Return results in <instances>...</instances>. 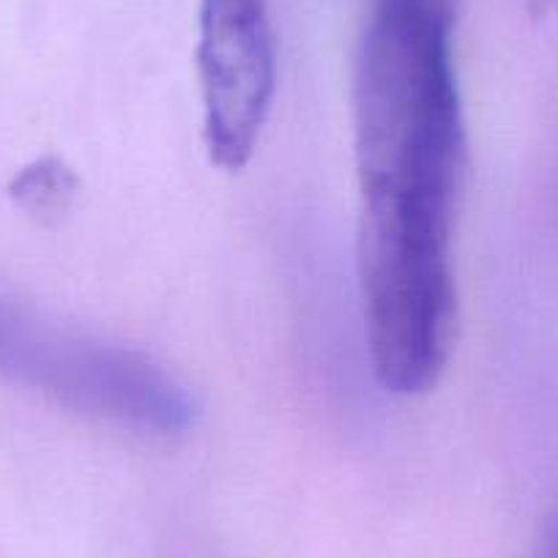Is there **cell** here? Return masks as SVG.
<instances>
[{
  "label": "cell",
  "instance_id": "obj_1",
  "mask_svg": "<svg viewBox=\"0 0 558 558\" xmlns=\"http://www.w3.org/2000/svg\"><path fill=\"white\" fill-rule=\"evenodd\" d=\"M454 0H375L356 56L359 244L452 246L463 173Z\"/></svg>",
  "mask_w": 558,
  "mask_h": 558
},
{
  "label": "cell",
  "instance_id": "obj_2",
  "mask_svg": "<svg viewBox=\"0 0 558 558\" xmlns=\"http://www.w3.org/2000/svg\"><path fill=\"white\" fill-rule=\"evenodd\" d=\"M0 375L74 413L143 436H173L195 397L143 351L69 329L0 293Z\"/></svg>",
  "mask_w": 558,
  "mask_h": 558
},
{
  "label": "cell",
  "instance_id": "obj_3",
  "mask_svg": "<svg viewBox=\"0 0 558 558\" xmlns=\"http://www.w3.org/2000/svg\"><path fill=\"white\" fill-rule=\"evenodd\" d=\"M197 80L211 162L241 170L255 154L277 85L268 0H201Z\"/></svg>",
  "mask_w": 558,
  "mask_h": 558
},
{
  "label": "cell",
  "instance_id": "obj_4",
  "mask_svg": "<svg viewBox=\"0 0 558 558\" xmlns=\"http://www.w3.org/2000/svg\"><path fill=\"white\" fill-rule=\"evenodd\" d=\"M77 181L58 159H39L14 179L12 197L34 217H56L72 201Z\"/></svg>",
  "mask_w": 558,
  "mask_h": 558
},
{
  "label": "cell",
  "instance_id": "obj_5",
  "mask_svg": "<svg viewBox=\"0 0 558 558\" xmlns=\"http://www.w3.org/2000/svg\"><path fill=\"white\" fill-rule=\"evenodd\" d=\"M539 558H558V512L547 520L545 531H542Z\"/></svg>",
  "mask_w": 558,
  "mask_h": 558
},
{
  "label": "cell",
  "instance_id": "obj_6",
  "mask_svg": "<svg viewBox=\"0 0 558 558\" xmlns=\"http://www.w3.org/2000/svg\"><path fill=\"white\" fill-rule=\"evenodd\" d=\"M545 3H550V7L558 9V0H545Z\"/></svg>",
  "mask_w": 558,
  "mask_h": 558
}]
</instances>
